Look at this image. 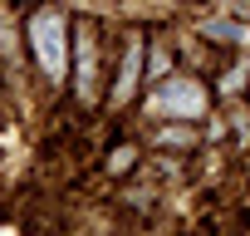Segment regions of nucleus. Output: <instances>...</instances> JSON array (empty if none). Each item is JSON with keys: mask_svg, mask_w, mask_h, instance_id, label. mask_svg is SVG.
Listing matches in <instances>:
<instances>
[{"mask_svg": "<svg viewBox=\"0 0 250 236\" xmlns=\"http://www.w3.org/2000/svg\"><path fill=\"white\" fill-rule=\"evenodd\" d=\"M35 49H40V64L49 69V74H59L64 69V25H59V15H35Z\"/></svg>", "mask_w": 250, "mask_h": 236, "instance_id": "obj_1", "label": "nucleus"}, {"mask_svg": "<svg viewBox=\"0 0 250 236\" xmlns=\"http://www.w3.org/2000/svg\"><path fill=\"white\" fill-rule=\"evenodd\" d=\"M167 103L172 108H201V94L191 84H177V89H167Z\"/></svg>", "mask_w": 250, "mask_h": 236, "instance_id": "obj_2", "label": "nucleus"}]
</instances>
